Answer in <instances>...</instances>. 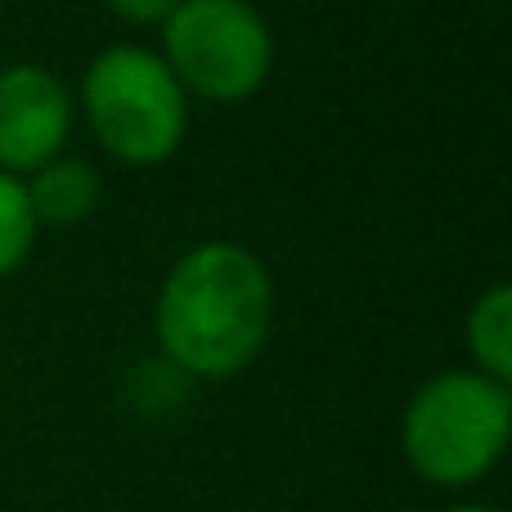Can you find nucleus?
I'll use <instances>...</instances> for the list:
<instances>
[{
    "instance_id": "6",
    "label": "nucleus",
    "mask_w": 512,
    "mask_h": 512,
    "mask_svg": "<svg viewBox=\"0 0 512 512\" xmlns=\"http://www.w3.org/2000/svg\"><path fill=\"white\" fill-rule=\"evenodd\" d=\"M23 185L41 225H77L99 207V176L81 158H63L59 153L45 167H36L32 176H23Z\"/></svg>"
},
{
    "instance_id": "2",
    "label": "nucleus",
    "mask_w": 512,
    "mask_h": 512,
    "mask_svg": "<svg viewBox=\"0 0 512 512\" xmlns=\"http://www.w3.org/2000/svg\"><path fill=\"white\" fill-rule=\"evenodd\" d=\"M409 468L432 486H472L512 445V387L481 369L436 373L400 423Z\"/></svg>"
},
{
    "instance_id": "1",
    "label": "nucleus",
    "mask_w": 512,
    "mask_h": 512,
    "mask_svg": "<svg viewBox=\"0 0 512 512\" xmlns=\"http://www.w3.org/2000/svg\"><path fill=\"white\" fill-rule=\"evenodd\" d=\"M270 315V270L239 243H198L171 265L153 324L167 364L194 378H230L265 346Z\"/></svg>"
},
{
    "instance_id": "5",
    "label": "nucleus",
    "mask_w": 512,
    "mask_h": 512,
    "mask_svg": "<svg viewBox=\"0 0 512 512\" xmlns=\"http://www.w3.org/2000/svg\"><path fill=\"white\" fill-rule=\"evenodd\" d=\"M72 135V95L41 63L0 68V171L32 176Z\"/></svg>"
},
{
    "instance_id": "7",
    "label": "nucleus",
    "mask_w": 512,
    "mask_h": 512,
    "mask_svg": "<svg viewBox=\"0 0 512 512\" xmlns=\"http://www.w3.org/2000/svg\"><path fill=\"white\" fill-rule=\"evenodd\" d=\"M468 351L486 378L512 387V283L477 297L468 315Z\"/></svg>"
},
{
    "instance_id": "3",
    "label": "nucleus",
    "mask_w": 512,
    "mask_h": 512,
    "mask_svg": "<svg viewBox=\"0 0 512 512\" xmlns=\"http://www.w3.org/2000/svg\"><path fill=\"white\" fill-rule=\"evenodd\" d=\"M81 108L95 140L131 167H158L180 149L189 95L167 59L144 45H108L81 77Z\"/></svg>"
},
{
    "instance_id": "9",
    "label": "nucleus",
    "mask_w": 512,
    "mask_h": 512,
    "mask_svg": "<svg viewBox=\"0 0 512 512\" xmlns=\"http://www.w3.org/2000/svg\"><path fill=\"white\" fill-rule=\"evenodd\" d=\"M122 23H135V27H162L171 14H176L180 0H104Z\"/></svg>"
},
{
    "instance_id": "10",
    "label": "nucleus",
    "mask_w": 512,
    "mask_h": 512,
    "mask_svg": "<svg viewBox=\"0 0 512 512\" xmlns=\"http://www.w3.org/2000/svg\"><path fill=\"white\" fill-rule=\"evenodd\" d=\"M450 512H499V508H486V504H463V508H450Z\"/></svg>"
},
{
    "instance_id": "8",
    "label": "nucleus",
    "mask_w": 512,
    "mask_h": 512,
    "mask_svg": "<svg viewBox=\"0 0 512 512\" xmlns=\"http://www.w3.org/2000/svg\"><path fill=\"white\" fill-rule=\"evenodd\" d=\"M36 234H41V221L32 212L23 176L0 171V279H9L32 256Z\"/></svg>"
},
{
    "instance_id": "4",
    "label": "nucleus",
    "mask_w": 512,
    "mask_h": 512,
    "mask_svg": "<svg viewBox=\"0 0 512 512\" xmlns=\"http://www.w3.org/2000/svg\"><path fill=\"white\" fill-rule=\"evenodd\" d=\"M162 59L185 95L234 104L270 77L274 41L248 0H180L162 23Z\"/></svg>"
}]
</instances>
